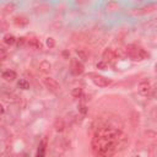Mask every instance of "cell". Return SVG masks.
Here are the masks:
<instances>
[{"instance_id":"6da1fadb","label":"cell","mask_w":157,"mask_h":157,"mask_svg":"<svg viewBox=\"0 0 157 157\" xmlns=\"http://www.w3.org/2000/svg\"><path fill=\"white\" fill-rule=\"evenodd\" d=\"M127 144V137L115 124L104 122L96 128L91 147L96 157H112L117 151L122 150Z\"/></svg>"},{"instance_id":"7a4b0ae2","label":"cell","mask_w":157,"mask_h":157,"mask_svg":"<svg viewBox=\"0 0 157 157\" xmlns=\"http://www.w3.org/2000/svg\"><path fill=\"white\" fill-rule=\"evenodd\" d=\"M125 53L129 58H131L135 62H141L144 60V59H146L149 56V54L140 47H137V46H134V44H130L125 49Z\"/></svg>"},{"instance_id":"3957f363","label":"cell","mask_w":157,"mask_h":157,"mask_svg":"<svg viewBox=\"0 0 157 157\" xmlns=\"http://www.w3.org/2000/svg\"><path fill=\"white\" fill-rule=\"evenodd\" d=\"M90 77H91L92 82L98 87H107L108 85L112 84V81L109 80V78H107V77H104L102 75H97V74L92 72V74H90Z\"/></svg>"},{"instance_id":"277c9868","label":"cell","mask_w":157,"mask_h":157,"mask_svg":"<svg viewBox=\"0 0 157 157\" xmlns=\"http://www.w3.org/2000/svg\"><path fill=\"white\" fill-rule=\"evenodd\" d=\"M85 68L84 64L81 62H78L77 59H71V63H70V71L72 75H81L84 72Z\"/></svg>"},{"instance_id":"5b68a950","label":"cell","mask_w":157,"mask_h":157,"mask_svg":"<svg viewBox=\"0 0 157 157\" xmlns=\"http://www.w3.org/2000/svg\"><path fill=\"white\" fill-rule=\"evenodd\" d=\"M43 84L46 85V87L53 92H58L59 90H60V85L58 84L56 80H54L53 77H44L43 78Z\"/></svg>"},{"instance_id":"8992f818","label":"cell","mask_w":157,"mask_h":157,"mask_svg":"<svg viewBox=\"0 0 157 157\" xmlns=\"http://www.w3.org/2000/svg\"><path fill=\"white\" fill-rule=\"evenodd\" d=\"M137 91L141 96H149L151 92V85L147 80H144L139 84V87H137Z\"/></svg>"},{"instance_id":"52a82bcc","label":"cell","mask_w":157,"mask_h":157,"mask_svg":"<svg viewBox=\"0 0 157 157\" xmlns=\"http://www.w3.org/2000/svg\"><path fill=\"white\" fill-rule=\"evenodd\" d=\"M157 9V4H149L141 9H137L136 11H134L135 15H145V14H150L152 11H155Z\"/></svg>"},{"instance_id":"ba28073f","label":"cell","mask_w":157,"mask_h":157,"mask_svg":"<svg viewBox=\"0 0 157 157\" xmlns=\"http://www.w3.org/2000/svg\"><path fill=\"white\" fill-rule=\"evenodd\" d=\"M102 58H103V62H112L113 59H115V52L113 50V49H111V48H107L104 52H103V54H102Z\"/></svg>"},{"instance_id":"9c48e42d","label":"cell","mask_w":157,"mask_h":157,"mask_svg":"<svg viewBox=\"0 0 157 157\" xmlns=\"http://www.w3.org/2000/svg\"><path fill=\"white\" fill-rule=\"evenodd\" d=\"M27 44L34 49H42V43L39 42V39L36 37H28L27 39Z\"/></svg>"},{"instance_id":"30bf717a","label":"cell","mask_w":157,"mask_h":157,"mask_svg":"<svg viewBox=\"0 0 157 157\" xmlns=\"http://www.w3.org/2000/svg\"><path fill=\"white\" fill-rule=\"evenodd\" d=\"M14 24L17 26V27H25L28 25V20L24 16H16L14 18Z\"/></svg>"},{"instance_id":"8fae6325","label":"cell","mask_w":157,"mask_h":157,"mask_svg":"<svg viewBox=\"0 0 157 157\" xmlns=\"http://www.w3.org/2000/svg\"><path fill=\"white\" fill-rule=\"evenodd\" d=\"M16 72L15 71H12V70H6V71H4L3 74H2V77L4 78L5 81H14L15 78H16Z\"/></svg>"},{"instance_id":"7c38bea8","label":"cell","mask_w":157,"mask_h":157,"mask_svg":"<svg viewBox=\"0 0 157 157\" xmlns=\"http://www.w3.org/2000/svg\"><path fill=\"white\" fill-rule=\"evenodd\" d=\"M54 128L58 133H62L64 129H65V123L64 120L62 119V118H56L55 122H54Z\"/></svg>"},{"instance_id":"4fadbf2b","label":"cell","mask_w":157,"mask_h":157,"mask_svg":"<svg viewBox=\"0 0 157 157\" xmlns=\"http://www.w3.org/2000/svg\"><path fill=\"white\" fill-rule=\"evenodd\" d=\"M16 42H17V39H16L12 34L8 33V34L4 36V43H5V44H8V46H12V44H15Z\"/></svg>"},{"instance_id":"5bb4252c","label":"cell","mask_w":157,"mask_h":157,"mask_svg":"<svg viewBox=\"0 0 157 157\" xmlns=\"http://www.w3.org/2000/svg\"><path fill=\"white\" fill-rule=\"evenodd\" d=\"M50 68H52L50 63H49V62H46V60L39 64V69H41V71H42V72H46V74L50 71Z\"/></svg>"},{"instance_id":"9a60e30c","label":"cell","mask_w":157,"mask_h":157,"mask_svg":"<svg viewBox=\"0 0 157 157\" xmlns=\"http://www.w3.org/2000/svg\"><path fill=\"white\" fill-rule=\"evenodd\" d=\"M17 86H18L20 88H22V90H28V88H30V82L26 80V78H21V80L18 81Z\"/></svg>"},{"instance_id":"2e32d148","label":"cell","mask_w":157,"mask_h":157,"mask_svg":"<svg viewBox=\"0 0 157 157\" xmlns=\"http://www.w3.org/2000/svg\"><path fill=\"white\" fill-rule=\"evenodd\" d=\"M76 54L78 55V58H80V59H82V60H87V59H88V53L86 50H84V49H77Z\"/></svg>"},{"instance_id":"e0dca14e","label":"cell","mask_w":157,"mask_h":157,"mask_svg":"<svg viewBox=\"0 0 157 157\" xmlns=\"http://www.w3.org/2000/svg\"><path fill=\"white\" fill-rule=\"evenodd\" d=\"M71 95H72V97H75V98H80V97L82 96V88H81V87H75V88L71 91Z\"/></svg>"},{"instance_id":"ac0fdd59","label":"cell","mask_w":157,"mask_h":157,"mask_svg":"<svg viewBox=\"0 0 157 157\" xmlns=\"http://www.w3.org/2000/svg\"><path fill=\"white\" fill-rule=\"evenodd\" d=\"M139 117H140V114L137 113V112H134V113H133V118H131L133 125H137V124H139Z\"/></svg>"},{"instance_id":"d6986e66","label":"cell","mask_w":157,"mask_h":157,"mask_svg":"<svg viewBox=\"0 0 157 157\" xmlns=\"http://www.w3.org/2000/svg\"><path fill=\"white\" fill-rule=\"evenodd\" d=\"M47 47H48V48H54V47H55L54 38H52V37H48V38H47Z\"/></svg>"},{"instance_id":"ffe728a7","label":"cell","mask_w":157,"mask_h":157,"mask_svg":"<svg viewBox=\"0 0 157 157\" xmlns=\"http://www.w3.org/2000/svg\"><path fill=\"white\" fill-rule=\"evenodd\" d=\"M26 43H27V39H26L25 37H21V38L17 39V46H18V47H22V46H25Z\"/></svg>"},{"instance_id":"44dd1931","label":"cell","mask_w":157,"mask_h":157,"mask_svg":"<svg viewBox=\"0 0 157 157\" xmlns=\"http://www.w3.org/2000/svg\"><path fill=\"white\" fill-rule=\"evenodd\" d=\"M107 68V63L106 62H100V63H97V69H106Z\"/></svg>"},{"instance_id":"7402d4cb","label":"cell","mask_w":157,"mask_h":157,"mask_svg":"<svg viewBox=\"0 0 157 157\" xmlns=\"http://www.w3.org/2000/svg\"><path fill=\"white\" fill-rule=\"evenodd\" d=\"M118 8V4L117 3H108V5H107V9L108 10H114V9H117Z\"/></svg>"},{"instance_id":"603a6c76","label":"cell","mask_w":157,"mask_h":157,"mask_svg":"<svg viewBox=\"0 0 157 157\" xmlns=\"http://www.w3.org/2000/svg\"><path fill=\"white\" fill-rule=\"evenodd\" d=\"M78 109H80V112H81L84 115L87 113V108H86V106H85V104H81V106H80V108H78Z\"/></svg>"},{"instance_id":"cb8c5ba5","label":"cell","mask_w":157,"mask_h":157,"mask_svg":"<svg viewBox=\"0 0 157 157\" xmlns=\"http://www.w3.org/2000/svg\"><path fill=\"white\" fill-rule=\"evenodd\" d=\"M156 71H157V64H156Z\"/></svg>"}]
</instances>
